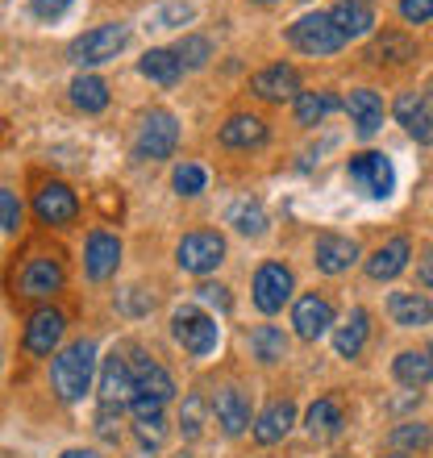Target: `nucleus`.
<instances>
[{
    "mask_svg": "<svg viewBox=\"0 0 433 458\" xmlns=\"http://www.w3.org/2000/svg\"><path fill=\"white\" fill-rule=\"evenodd\" d=\"M171 334H175V342H180L188 354H196V359L213 354L216 342H221V326H216L208 313H200L196 304L175 309V317H171Z\"/></svg>",
    "mask_w": 433,
    "mask_h": 458,
    "instance_id": "obj_3",
    "label": "nucleus"
},
{
    "mask_svg": "<svg viewBox=\"0 0 433 458\" xmlns=\"http://www.w3.org/2000/svg\"><path fill=\"white\" fill-rule=\"evenodd\" d=\"M213 412H216V425L225 429V437H242L250 429V404H246V396L238 387H221L213 396Z\"/></svg>",
    "mask_w": 433,
    "mask_h": 458,
    "instance_id": "obj_17",
    "label": "nucleus"
},
{
    "mask_svg": "<svg viewBox=\"0 0 433 458\" xmlns=\"http://www.w3.org/2000/svg\"><path fill=\"white\" fill-rule=\"evenodd\" d=\"M412 55H417V50H412V42L404 34H384L371 50H367L371 63H409Z\"/></svg>",
    "mask_w": 433,
    "mask_h": 458,
    "instance_id": "obj_34",
    "label": "nucleus"
},
{
    "mask_svg": "<svg viewBox=\"0 0 433 458\" xmlns=\"http://www.w3.org/2000/svg\"><path fill=\"white\" fill-rule=\"evenodd\" d=\"M329 21L337 25L342 38H362V34H371L375 9H371V0H342V4L329 9Z\"/></svg>",
    "mask_w": 433,
    "mask_h": 458,
    "instance_id": "obj_21",
    "label": "nucleus"
},
{
    "mask_svg": "<svg viewBox=\"0 0 433 458\" xmlns=\"http://www.w3.org/2000/svg\"><path fill=\"white\" fill-rule=\"evenodd\" d=\"M72 4L75 0H34V17H42V21H59Z\"/></svg>",
    "mask_w": 433,
    "mask_h": 458,
    "instance_id": "obj_45",
    "label": "nucleus"
},
{
    "mask_svg": "<svg viewBox=\"0 0 433 458\" xmlns=\"http://www.w3.org/2000/svg\"><path fill=\"white\" fill-rule=\"evenodd\" d=\"M250 350L259 362H279L288 354V338L279 326H254L250 329Z\"/></svg>",
    "mask_w": 433,
    "mask_h": 458,
    "instance_id": "obj_29",
    "label": "nucleus"
},
{
    "mask_svg": "<svg viewBox=\"0 0 433 458\" xmlns=\"http://www.w3.org/2000/svg\"><path fill=\"white\" fill-rule=\"evenodd\" d=\"M117 263H121V242H117V233H105V229H97V233L88 238V250H84L88 279L105 284L108 276H117Z\"/></svg>",
    "mask_w": 433,
    "mask_h": 458,
    "instance_id": "obj_15",
    "label": "nucleus"
},
{
    "mask_svg": "<svg viewBox=\"0 0 433 458\" xmlns=\"http://www.w3.org/2000/svg\"><path fill=\"white\" fill-rule=\"evenodd\" d=\"M292 326H296V334H301L304 342H317L334 326V304L325 301L321 292H309V296H301L296 309H292Z\"/></svg>",
    "mask_w": 433,
    "mask_h": 458,
    "instance_id": "obj_12",
    "label": "nucleus"
},
{
    "mask_svg": "<svg viewBox=\"0 0 433 458\" xmlns=\"http://www.w3.org/2000/svg\"><path fill=\"white\" fill-rule=\"evenodd\" d=\"M0 229H9V233L21 229V200L9 188H0Z\"/></svg>",
    "mask_w": 433,
    "mask_h": 458,
    "instance_id": "obj_39",
    "label": "nucleus"
},
{
    "mask_svg": "<svg viewBox=\"0 0 433 458\" xmlns=\"http://www.w3.org/2000/svg\"><path fill=\"white\" fill-rule=\"evenodd\" d=\"M142 75L146 80H155V84H163V88H171V84H180V75H183V63L175 59V50H146L142 55Z\"/></svg>",
    "mask_w": 433,
    "mask_h": 458,
    "instance_id": "obj_26",
    "label": "nucleus"
},
{
    "mask_svg": "<svg viewBox=\"0 0 433 458\" xmlns=\"http://www.w3.org/2000/svg\"><path fill=\"white\" fill-rule=\"evenodd\" d=\"M250 88H254V97H263V100H288L301 92V72L288 67V63H276V67L254 75Z\"/></svg>",
    "mask_w": 433,
    "mask_h": 458,
    "instance_id": "obj_19",
    "label": "nucleus"
},
{
    "mask_svg": "<svg viewBox=\"0 0 433 458\" xmlns=\"http://www.w3.org/2000/svg\"><path fill=\"white\" fill-rule=\"evenodd\" d=\"M130 362V379H133V396H155L167 404L171 396H175V379H171L163 367H158L150 354H142V350H133V359Z\"/></svg>",
    "mask_w": 433,
    "mask_h": 458,
    "instance_id": "obj_11",
    "label": "nucleus"
},
{
    "mask_svg": "<svg viewBox=\"0 0 433 458\" xmlns=\"http://www.w3.org/2000/svg\"><path fill=\"white\" fill-rule=\"evenodd\" d=\"M346 109H350V117H354V125H359V133H375L384 125V100H379V92H371V88L350 92Z\"/></svg>",
    "mask_w": 433,
    "mask_h": 458,
    "instance_id": "obj_25",
    "label": "nucleus"
},
{
    "mask_svg": "<svg viewBox=\"0 0 433 458\" xmlns=\"http://www.w3.org/2000/svg\"><path fill=\"white\" fill-rule=\"evenodd\" d=\"M175 192L180 196H200L205 192V167H196V163H180V167H175Z\"/></svg>",
    "mask_w": 433,
    "mask_h": 458,
    "instance_id": "obj_37",
    "label": "nucleus"
},
{
    "mask_svg": "<svg viewBox=\"0 0 433 458\" xmlns=\"http://www.w3.org/2000/svg\"><path fill=\"white\" fill-rule=\"evenodd\" d=\"M180 429H183V437H188V442H196V437H200V429H205V400H200V396H188V400H183Z\"/></svg>",
    "mask_w": 433,
    "mask_h": 458,
    "instance_id": "obj_36",
    "label": "nucleus"
},
{
    "mask_svg": "<svg viewBox=\"0 0 433 458\" xmlns=\"http://www.w3.org/2000/svg\"><path fill=\"white\" fill-rule=\"evenodd\" d=\"M400 17L412 25H421L433 17V0H400Z\"/></svg>",
    "mask_w": 433,
    "mask_h": 458,
    "instance_id": "obj_43",
    "label": "nucleus"
},
{
    "mask_svg": "<svg viewBox=\"0 0 433 458\" xmlns=\"http://www.w3.org/2000/svg\"><path fill=\"white\" fill-rule=\"evenodd\" d=\"M125 400H133L130 362L121 359V354H108L105 367H100V404H113V409H121Z\"/></svg>",
    "mask_w": 433,
    "mask_h": 458,
    "instance_id": "obj_18",
    "label": "nucleus"
},
{
    "mask_svg": "<svg viewBox=\"0 0 433 458\" xmlns=\"http://www.w3.org/2000/svg\"><path fill=\"white\" fill-rule=\"evenodd\" d=\"M392 371H396L400 384L417 387V392H421V387L433 379V367H429V359H425V350H404V354H396Z\"/></svg>",
    "mask_w": 433,
    "mask_h": 458,
    "instance_id": "obj_28",
    "label": "nucleus"
},
{
    "mask_svg": "<svg viewBox=\"0 0 433 458\" xmlns=\"http://www.w3.org/2000/svg\"><path fill=\"white\" fill-rule=\"evenodd\" d=\"M196 296H200L205 304H216L221 313H229V292L221 288V284H200V288H196Z\"/></svg>",
    "mask_w": 433,
    "mask_h": 458,
    "instance_id": "obj_46",
    "label": "nucleus"
},
{
    "mask_svg": "<svg viewBox=\"0 0 433 458\" xmlns=\"http://www.w3.org/2000/svg\"><path fill=\"white\" fill-rule=\"evenodd\" d=\"M72 105L84 113H105L108 105V84L105 80H97V75H80L72 84Z\"/></svg>",
    "mask_w": 433,
    "mask_h": 458,
    "instance_id": "obj_31",
    "label": "nucleus"
},
{
    "mask_svg": "<svg viewBox=\"0 0 433 458\" xmlns=\"http://www.w3.org/2000/svg\"><path fill=\"white\" fill-rule=\"evenodd\" d=\"M367 329H371V317H367V309H354L346 326L334 334L337 354H342V359H354V354L367 346Z\"/></svg>",
    "mask_w": 433,
    "mask_h": 458,
    "instance_id": "obj_27",
    "label": "nucleus"
},
{
    "mask_svg": "<svg viewBox=\"0 0 433 458\" xmlns=\"http://www.w3.org/2000/svg\"><path fill=\"white\" fill-rule=\"evenodd\" d=\"M392 446H404V450H425L429 446V425H396L392 429Z\"/></svg>",
    "mask_w": 433,
    "mask_h": 458,
    "instance_id": "obj_38",
    "label": "nucleus"
},
{
    "mask_svg": "<svg viewBox=\"0 0 433 458\" xmlns=\"http://www.w3.org/2000/svg\"><path fill=\"white\" fill-rule=\"evenodd\" d=\"M346 180L354 183V192L371 196V200H387L392 188H396V171H392L387 155H379V150H362V155H354L346 163Z\"/></svg>",
    "mask_w": 433,
    "mask_h": 458,
    "instance_id": "obj_4",
    "label": "nucleus"
},
{
    "mask_svg": "<svg viewBox=\"0 0 433 458\" xmlns=\"http://www.w3.org/2000/svg\"><path fill=\"white\" fill-rule=\"evenodd\" d=\"M117 421H121V409H113V404H100V412H97V434L105 437V442H117Z\"/></svg>",
    "mask_w": 433,
    "mask_h": 458,
    "instance_id": "obj_41",
    "label": "nucleus"
},
{
    "mask_svg": "<svg viewBox=\"0 0 433 458\" xmlns=\"http://www.w3.org/2000/svg\"><path fill=\"white\" fill-rule=\"evenodd\" d=\"M180 142V125L171 117L167 109H155L146 113L142 125H138V138H133V155L142 158V163H158V158H171Z\"/></svg>",
    "mask_w": 433,
    "mask_h": 458,
    "instance_id": "obj_5",
    "label": "nucleus"
},
{
    "mask_svg": "<svg viewBox=\"0 0 433 458\" xmlns=\"http://www.w3.org/2000/svg\"><path fill=\"white\" fill-rule=\"evenodd\" d=\"M59 458H100L97 450H67V454H59Z\"/></svg>",
    "mask_w": 433,
    "mask_h": 458,
    "instance_id": "obj_49",
    "label": "nucleus"
},
{
    "mask_svg": "<svg viewBox=\"0 0 433 458\" xmlns=\"http://www.w3.org/2000/svg\"><path fill=\"white\" fill-rule=\"evenodd\" d=\"M130 412L138 417V421H150V417H163V400L155 396H133L130 400Z\"/></svg>",
    "mask_w": 433,
    "mask_h": 458,
    "instance_id": "obj_44",
    "label": "nucleus"
},
{
    "mask_svg": "<svg viewBox=\"0 0 433 458\" xmlns=\"http://www.w3.org/2000/svg\"><path fill=\"white\" fill-rule=\"evenodd\" d=\"M292 425H296V404H292V400H276V404L254 421V442H259V446H276V442L288 437Z\"/></svg>",
    "mask_w": 433,
    "mask_h": 458,
    "instance_id": "obj_20",
    "label": "nucleus"
},
{
    "mask_svg": "<svg viewBox=\"0 0 433 458\" xmlns=\"http://www.w3.org/2000/svg\"><path fill=\"white\" fill-rule=\"evenodd\" d=\"M404 267H409V238H392L367 259V276L384 284V279H396Z\"/></svg>",
    "mask_w": 433,
    "mask_h": 458,
    "instance_id": "obj_24",
    "label": "nucleus"
},
{
    "mask_svg": "<svg viewBox=\"0 0 433 458\" xmlns=\"http://www.w3.org/2000/svg\"><path fill=\"white\" fill-rule=\"evenodd\" d=\"M421 284L425 288H433V250L421 259Z\"/></svg>",
    "mask_w": 433,
    "mask_h": 458,
    "instance_id": "obj_48",
    "label": "nucleus"
},
{
    "mask_svg": "<svg viewBox=\"0 0 433 458\" xmlns=\"http://www.w3.org/2000/svg\"><path fill=\"white\" fill-rule=\"evenodd\" d=\"M387 313L392 321L404 329H421L433 321V304L425 301L421 292H392V301H387Z\"/></svg>",
    "mask_w": 433,
    "mask_h": 458,
    "instance_id": "obj_23",
    "label": "nucleus"
},
{
    "mask_svg": "<svg viewBox=\"0 0 433 458\" xmlns=\"http://www.w3.org/2000/svg\"><path fill=\"white\" fill-rule=\"evenodd\" d=\"M63 329H67V317L59 309H38L30 317V326H25V350L38 354V359H47L50 350L63 342Z\"/></svg>",
    "mask_w": 433,
    "mask_h": 458,
    "instance_id": "obj_13",
    "label": "nucleus"
},
{
    "mask_svg": "<svg viewBox=\"0 0 433 458\" xmlns=\"http://www.w3.org/2000/svg\"><path fill=\"white\" fill-rule=\"evenodd\" d=\"M259 4H276V0H259Z\"/></svg>",
    "mask_w": 433,
    "mask_h": 458,
    "instance_id": "obj_51",
    "label": "nucleus"
},
{
    "mask_svg": "<svg viewBox=\"0 0 433 458\" xmlns=\"http://www.w3.org/2000/svg\"><path fill=\"white\" fill-rule=\"evenodd\" d=\"M304 425H309L313 437H334L337 429H342V404H337L334 396L317 400L313 409H309V417H304Z\"/></svg>",
    "mask_w": 433,
    "mask_h": 458,
    "instance_id": "obj_30",
    "label": "nucleus"
},
{
    "mask_svg": "<svg viewBox=\"0 0 433 458\" xmlns=\"http://www.w3.org/2000/svg\"><path fill=\"white\" fill-rule=\"evenodd\" d=\"M225 259V238L216 233V229H192V233H183L180 246H175V263L183 271H192V276H208L216 271Z\"/></svg>",
    "mask_w": 433,
    "mask_h": 458,
    "instance_id": "obj_6",
    "label": "nucleus"
},
{
    "mask_svg": "<svg viewBox=\"0 0 433 458\" xmlns=\"http://www.w3.org/2000/svg\"><path fill=\"white\" fill-rule=\"evenodd\" d=\"M359 263V246L354 238H342V233H321L317 238V271L325 276H342Z\"/></svg>",
    "mask_w": 433,
    "mask_h": 458,
    "instance_id": "obj_16",
    "label": "nucleus"
},
{
    "mask_svg": "<svg viewBox=\"0 0 433 458\" xmlns=\"http://www.w3.org/2000/svg\"><path fill=\"white\" fill-rule=\"evenodd\" d=\"M192 17V4H167V9L158 13V21L163 25H175V21H188Z\"/></svg>",
    "mask_w": 433,
    "mask_h": 458,
    "instance_id": "obj_47",
    "label": "nucleus"
},
{
    "mask_svg": "<svg viewBox=\"0 0 433 458\" xmlns=\"http://www.w3.org/2000/svg\"><path fill=\"white\" fill-rule=\"evenodd\" d=\"M63 279L67 276H63L59 259L47 254V250H34L21 267H17V276H13V292H17L21 301H50V296L63 288Z\"/></svg>",
    "mask_w": 433,
    "mask_h": 458,
    "instance_id": "obj_2",
    "label": "nucleus"
},
{
    "mask_svg": "<svg viewBox=\"0 0 433 458\" xmlns=\"http://www.w3.org/2000/svg\"><path fill=\"white\" fill-rule=\"evenodd\" d=\"M92 371H97V342H72V346L55 354L50 362V379H55V392L63 400H80L92 387Z\"/></svg>",
    "mask_w": 433,
    "mask_h": 458,
    "instance_id": "obj_1",
    "label": "nucleus"
},
{
    "mask_svg": "<svg viewBox=\"0 0 433 458\" xmlns=\"http://www.w3.org/2000/svg\"><path fill=\"white\" fill-rule=\"evenodd\" d=\"M425 359H429V367H433V346H429V350H425Z\"/></svg>",
    "mask_w": 433,
    "mask_h": 458,
    "instance_id": "obj_50",
    "label": "nucleus"
},
{
    "mask_svg": "<svg viewBox=\"0 0 433 458\" xmlns=\"http://www.w3.org/2000/svg\"><path fill=\"white\" fill-rule=\"evenodd\" d=\"M288 42L296 50H304V55H334V50H342L346 38L337 34V25L329 21V13H309V17H301V21L288 30Z\"/></svg>",
    "mask_w": 433,
    "mask_h": 458,
    "instance_id": "obj_8",
    "label": "nucleus"
},
{
    "mask_svg": "<svg viewBox=\"0 0 433 458\" xmlns=\"http://www.w3.org/2000/svg\"><path fill=\"white\" fill-rule=\"evenodd\" d=\"M292 288H296V279H292L288 267L263 263L254 271V304H259V313H279L292 301Z\"/></svg>",
    "mask_w": 433,
    "mask_h": 458,
    "instance_id": "obj_9",
    "label": "nucleus"
},
{
    "mask_svg": "<svg viewBox=\"0 0 433 458\" xmlns=\"http://www.w3.org/2000/svg\"><path fill=\"white\" fill-rule=\"evenodd\" d=\"M175 59H180L183 67H205V63L213 59V47H208V38H200V34H183L180 47H175Z\"/></svg>",
    "mask_w": 433,
    "mask_h": 458,
    "instance_id": "obj_35",
    "label": "nucleus"
},
{
    "mask_svg": "<svg viewBox=\"0 0 433 458\" xmlns=\"http://www.w3.org/2000/svg\"><path fill=\"white\" fill-rule=\"evenodd\" d=\"M121 309H125V313H150V309H155V301H150V292L146 288H125V296H121Z\"/></svg>",
    "mask_w": 433,
    "mask_h": 458,
    "instance_id": "obj_42",
    "label": "nucleus"
},
{
    "mask_svg": "<svg viewBox=\"0 0 433 458\" xmlns=\"http://www.w3.org/2000/svg\"><path fill=\"white\" fill-rule=\"evenodd\" d=\"M396 121L417 142H433V92H404L396 100Z\"/></svg>",
    "mask_w": 433,
    "mask_h": 458,
    "instance_id": "obj_14",
    "label": "nucleus"
},
{
    "mask_svg": "<svg viewBox=\"0 0 433 458\" xmlns=\"http://www.w3.org/2000/svg\"><path fill=\"white\" fill-rule=\"evenodd\" d=\"M125 42H130V25H97V30H88L84 38H75L72 42V59L80 63V67H97V63H108L117 59L121 50H125Z\"/></svg>",
    "mask_w": 433,
    "mask_h": 458,
    "instance_id": "obj_7",
    "label": "nucleus"
},
{
    "mask_svg": "<svg viewBox=\"0 0 433 458\" xmlns=\"http://www.w3.org/2000/svg\"><path fill=\"white\" fill-rule=\"evenodd\" d=\"M342 100L329 92H296V121L301 125H321L325 113H334Z\"/></svg>",
    "mask_w": 433,
    "mask_h": 458,
    "instance_id": "obj_32",
    "label": "nucleus"
},
{
    "mask_svg": "<svg viewBox=\"0 0 433 458\" xmlns=\"http://www.w3.org/2000/svg\"><path fill=\"white\" fill-rule=\"evenodd\" d=\"M263 142H267V125L254 113H238V117H229L221 125V146H229V150H250V146Z\"/></svg>",
    "mask_w": 433,
    "mask_h": 458,
    "instance_id": "obj_22",
    "label": "nucleus"
},
{
    "mask_svg": "<svg viewBox=\"0 0 433 458\" xmlns=\"http://www.w3.org/2000/svg\"><path fill=\"white\" fill-rule=\"evenodd\" d=\"M387 458H404V454H387Z\"/></svg>",
    "mask_w": 433,
    "mask_h": 458,
    "instance_id": "obj_52",
    "label": "nucleus"
},
{
    "mask_svg": "<svg viewBox=\"0 0 433 458\" xmlns=\"http://www.w3.org/2000/svg\"><path fill=\"white\" fill-rule=\"evenodd\" d=\"M229 225L238 229V233H246V238H259L267 229V213L259 200H238V205L229 208Z\"/></svg>",
    "mask_w": 433,
    "mask_h": 458,
    "instance_id": "obj_33",
    "label": "nucleus"
},
{
    "mask_svg": "<svg viewBox=\"0 0 433 458\" xmlns=\"http://www.w3.org/2000/svg\"><path fill=\"white\" fill-rule=\"evenodd\" d=\"M138 429V442L142 446H150V450H158L163 446V434H167V425H163V417H150V421H138L133 425Z\"/></svg>",
    "mask_w": 433,
    "mask_h": 458,
    "instance_id": "obj_40",
    "label": "nucleus"
},
{
    "mask_svg": "<svg viewBox=\"0 0 433 458\" xmlns=\"http://www.w3.org/2000/svg\"><path fill=\"white\" fill-rule=\"evenodd\" d=\"M34 213L42 225H72L75 217H80V200H75V192L67 188V183H42L34 192Z\"/></svg>",
    "mask_w": 433,
    "mask_h": 458,
    "instance_id": "obj_10",
    "label": "nucleus"
}]
</instances>
